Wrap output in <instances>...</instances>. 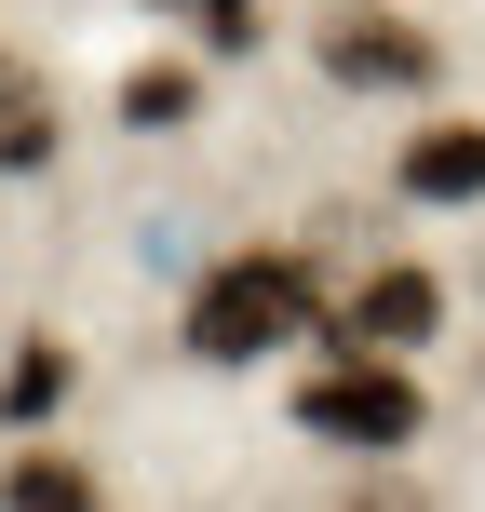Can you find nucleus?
I'll return each instance as SVG.
<instances>
[{"instance_id": "f257e3e1", "label": "nucleus", "mask_w": 485, "mask_h": 512, "mask_svg": "<svg viewBox=\"0 0 485 512\" xmlns=\"http://www.w3.org/2000/svg\"><path fill=\"white\" fill-rule=\"evenodd\" d=\"M324 243H243L189 283L176 351L189 364H270V351H324Z\"/></svg>"}, {"instance_id": "f03ea898", "label": "nucleus", "mask_w": 485, "mask_h": 512, "mask_svg": "<svg viewBox=\"0 0 485 512\" xmlns=\"http://www.w3.org/2000/svg\"><path fill=\"white\" fill-rule=\"evenodd\" d=\"M297 445H337V459H364V472L418 459V445H432V378L391 364V351H324L297 378Z\"/></svg>"}, {"instance_id": "7ed1b4c3", "label": "nucleus", "mask_w": 485, "mask_h": 512, "mask_svg": "<svg viewBox=\"0 0 485 512\" xmlns=\"http://www.w3.org/2000/svg\"><path fill=\"white\" fill-rule=\"evenodd\" d=\"M310 68L337 81V95H378V108H418L445 81V41L405 14V0H337L324 27H310Z\"/></svg>"}, {"instance_id": "20e7f679", "label": "nucleus", "mask_w": 485, "mask_h": 512, "mask_svg": "<svg viewBox=\"0 0 485 512\" xmlns=\"http://www.w3.org/2000/svg\"><path fill=\"white\" fill-rule=\"evenodd\" d=\"M445 324H459V297H445L432 256H378V270L324 310V351H391V364H418Z\"/></svg>"}, {"instance_id": "39448f33", "label": "nucleus", "mask_w": 485, "mask_h": 512, "mask_svg": "<svg viewBox=\"0 0 485 512\" xmlns=\"http://www.w3.org/2000/svg\"><path fill=\"white\" fill-rule=\"evenodd\" d=\"M391 189H405V203H432V216H472V203H485V122H405Z\"/></svg>"}, {"instance_id": "423d86ee", "label": "nucleus", "mask_w": 485, "mask_h": 512, "mask_svg": "<svg viewBox=\"0 0 485 512\" xmlns=\"http://www.w3.org/2000/svg\"><path fill=\"white\" fill-rule=\"evenodd\" d=\"M54 149H68L54 81H41V68H0V176H54Z\"/></svg>"}, {"instance_id": "0eeeda50", "label": "nucleus", "mask_w": 485, "mask_h": 512, "mask_svg": "<svg viewBox=\"0 0 485 512\" xmlns=\"http://www.w3.org/2000/svg\"><path fill=\"white\" fill-rule=\"evenodd\" d=\"M203 122V68L162 54V68H122V135H189Z\"/></svg>"}, {"instance_id": "6e6552de", "label": "nucleus", "mask_w": 485, "mask_h": 512, "mask_svg": "<svg viewBox=\"0 0 485 512\" xmlns=\"http://www.w3.org/2000/svg\"><path fill=\"white\" fill-rule=\"evenodd\" d=\"M0 512H95V472L68 445H14L0 459Z\"/></svg>"}, {"instance_id": "1a4fd4ad", "label": "nucleus", "mask_w": 485, "mask_h": 512, "mask_svg": "<svg viewBox=\"0 0 485 512\" xmlns=\"http://www.w3.org/2000/svg\"><path fill=\"white\" fill-rule=\"evenodd\" d=\"M68 378H81V364H68V337H27V351L0 364V432H41V418L68 405Z\"/></svg>"}, {"instance_id": "9d476101", "label": "nucleus", "mask_w": 485, "mask_h": 512, "mask_svg": "<svg viewBox=\"0 0 485 512\" xmlns=\"http://www.w3.org/2000/svg\"><path fill=\"white\" fill-rule=\"evenodd\" d=\"M162 27H176L189 54H256L270 41V0H149Z\"/></svg>"}, {"instance_id": "9b49d317", "label": "nucleus", "mask_w": 485, "mask_h": 512, "mask_svg": "<svg viewBox=\"0 0 485 512\" xmlns=\"http://www.w3.org/2000/svg\"><path fill=\"white\" fill-rule=\"evenodd\" d=\"M337 512H432V499H418L405 472H391V486H364V499H337Z\"/></svg>"}]
</instances>
